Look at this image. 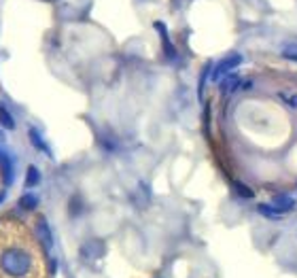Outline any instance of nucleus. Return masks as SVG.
I'll return each mask as SVG.
<instances>
[{
    "mask_svg": "<svg viewBox=\"0 0 297 278\" xmlns=\"http://www.w3.org/2000/svg\"><path fill=\"white\" fill-rule=\"evenodd\" d=\"M34 255L26 247H6L0 250V272L4 278H30L34 274Z\"/></svg>",
    "mask_w": 297,
    "mask_h": 278,
    "instance_id": "1",
    "label": "nucleus"
},
{
    "mask_svg": "<svg viewBox=\"0 0 297 278\" xmlns=\"http://www.w3.org/2000/svg\"><path fill=\"white\" fill-rule=\"evenodd\" d=\"M242 64V56L240 53H232L229 58H225V60H221V62L214 66L212 68V72H210V79L212 81H221L223 77H227V74H232L238 66Z\"/></svg>",
    "mask_w": 297,
    "mask_h": 278,
    "instance_id": "2",
    "label": "nucleus"
},
{
    "mask_svg": "<svg viewBox=\"0 0 297 278\" xmlns=\"http://www.w3.org/2000/svg\"><path fill=\"white\" fill-rule=\"evenodd\" d=\"M34 234H36V238L40 242V247L49 250L53 247V236H51V227H49V223H47V219H40L36 221V225H34Z\"/></svg>",
    "mask_w": 297,
    "mask_h": 278,
    "instance_id": "3",
    "label": "nucleus"
},
{
    "mask_svg": "<svg viewBox=\"0 0 297 278\" xmlns=\"http://www.w3.org/2000/svg\"><path fill=\"white\" fill-rule=\"evenodd\" d=\"M155 30H157V34L161 36V47H164L166 58L177 60V49H174V45H172V40H170V34H168V30H166V24L164 22H155Z\"/></svg>",
    "mask_w": 297,
    "mask_h": 278,
    "instance_id": "4",
    "label": "nucleus"
},
{
    "mask_svg": "<svg viewBox=\"0 0 297 278\" xmlns=\"http://www.w3.org/2000/svg\"><path fill=\"white\" fill-rule=\"evenodd\" d=\"M0 176H2L6 187L13 183V159L4 149H0Z\"/></svg>",
    "mask_w": 297,
    "mask_h": 278,
    "instance_id": "5",
    "label": "nucleus"
},
{
    "mask_svg": "<svg viewBox=\"0 0 297 278\" xmlns=\"http://www.w3.org/2000/svg\"><path fill=\"white\" fill-rule=\"evenodd\" d=\"M28 138L32 140L34 149H38L40 153H45V155H49V157H51V149H49V145H47V140L43 138V134H40L38 127H30V130H28Z\"/></svg>",
    "mask_w": 297,
    "mask_h": 278,
    "instance_id": "6",
    "label": "nucleus"
},
{
    "mask_svg": "<svg viewBox=\"0 0 297 278\" xmlns=\"http://www.w3.org/2000/svg\"><path fill=\"white\" fill-rule=\"evenodd\" d=\"M274 206L278 208L280 215H287V213H291V210L297 206V202H295L293 195L280 193V195H276V198H274Z\"/></svg>",
    "mask_w": 297,
    "mask_h": 278,
    "instance_id": "7",
    "label": "nucleus"
},
{
    "mask_svg": "<svg viewBox=\"0 0 297 278\" xmlns=\"http://www.w3.org/2000/svg\"><path fill=\"white\" fill-rule=\"evenodd\" d=\"M242 85V81H240V77L236 72H232V74H227V77H223L221 81H219V90H221V93H232L236 87H240Z\"/></svg>",
    "mask_w": 297,
    "mask_h": 278,
    "instance_id": "8",
    "label": "nucleus"
},
{
    "mask_svg": "<svg viewBox=\"0 0 297 278\" xmlns=\"http://www.w3.org/2000/svg\"><path fill=\"white\" fill-rule=\"evenodd\" d=\"M81 255L87 257V259H98V257L104 255V244L102 242H87L83 244V248H81Z\"/></svg>",
    "mask_w": 297,
    "mask_h": 278,
    "instance_id": "9",
    "label": "nucleus"
},
{
    "mask_svg": "<svg viewBox=\"0 0 297 278\" xmlns=\"http://www.w3.org/2000/svg\"><path fill=\"white\" fill-rule=\"evenodd\" d=\"M232 189H234V193L238 195V198H242V200H253L255 198V191L242 181H232Z\"/></svg>",
    "mask_w": 297,
    "mask_h": 278,
    "instance_id": "10",
    "label": "nucleus"
},
{
    "mask_svg": "<svg viewBox=\"0 0 297 278\" xmlns=\"http://www.w3.org/2000/svg\"><path fill=\"white\" fill-rule=\"evenodd\" d=\"M19 208L26 210V213H34L38 208V195L36 193H24L19 198Z\"/></svg>",
    "mask_w": 297,
    "mask_h": 278,
    "instance_id": "11",
    "label": "nucleus"
},
{
    "mask_svg": "<svg viewBox=\"0 0 297 278\" xmlns=\"http://www.w3.org/2000/svg\"><path fill=\"white\" fill-rule=\"evenodd\" d=\"M257 213L261 216H266V219H269V221H280L282 219V215L278 213V208H276L274 204H259Z\"/></svg>",
    "mask_w": 297,
    "mask_h": 278,
    "instance_id": "12",
    "label": "nucleus"
},
{
    "mask_svg": "<svg viewBox=\"0 0 297 278\" xmlns=\"http://www.w3.org/2000/svg\"><path fill=\"white\" fill-rule=\"evenodd\" d=\"M0 127H4V130H15V119H13L11 111L4 104H0Z\"/></svg>",
    "mask_w": 297,
    "mask_h": 278,
    "instance_id": "13",
    "label": "nucleus"
},
{
    "mask_svg": "<svg viewBox=\"0 0 297 278\" xmlns=\"http://www.w3.org/2000/svg\"><path fill=\"white\" fill-rule=\"evenodd\" d=\"M40 183V170L36 166H28V170H26V187H36Z\"/></svg>",
    "mask_w": 297,
    "mask_h": 278,
    "instance_id": "14",
    "label": "nucleus"
},
{
    "mask_svg": "<svg viewBox=\"0 0 297 278\" xmlns=\"http://www.w3.org/2000/svg\"><path fill=\"white\" fill-rule=\"evenodd\" d=\"M282 53V58H287V60H291V62H297V43H291V45H285L280 49Z\"/></svg>",
    "mask_w": 297,
    "mask_h": 278,
    "instance_id": "15",
    "label": "nucleus"
},
{
    "mask_svg": "<svg viewBox=\"0 0 297 278\" xmlns=\"http://www.w3.org/2000/svg\"><path fill=\"white\" fill-rule=\"evenodd\" d=\"M282 102H285L287 106H291L293 111H297V93H289V92H282L280 93Z\"/></svg>",
    "mask_w": 297,
    "mask_h": 278,
    "instance_id": "16",
    "label": "nucleus"
},
{
    "mask_svg": "<svg viewBox=\"0 0 297 278\" xmlns=\"http://www.w3.org/2000/svg\"><path fill=\"white\" fill-rule=\"evenodd\" d=\"M2 202H4V193H0V204H2Z\"/></svg>",
    "mask_w": 297,
    "mask_h": 278,
    "instance_id": "17",
    "label": "nucleus"
},
{
    "mask_svg": "<svg viewBox=\"0 0 297 278\" xmlns=\"http://www.w3.org/2000/svg\"><path fill=\"white\" fill-rule=\"evenodd\" d=\"M0 142H4V134L2 132H0Z\"/></svg>",
    "mask_w": 297,
    "mask_h": 278,
    "instance_id": "18",
    "label": "nucleus"
}]
</instances>
